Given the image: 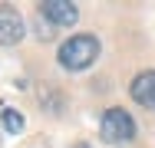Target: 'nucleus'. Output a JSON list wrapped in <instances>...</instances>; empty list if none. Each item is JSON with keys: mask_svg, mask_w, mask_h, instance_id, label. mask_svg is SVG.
<instances>
[{"mask_svg": "<svg viewBox=\"0 0 155 148\" xmlns=\"http://www.w3.org/2000/svg\"><path fill=\"white\" fill-rule=\"evenodd\" d=\"M60 66L63 69H69V72H79V69H86V66H93L96 56H99V40L89 36V33H76V36H69L66 43L60 46Z\"/></svg>", "mask_w": 155, "mask_h": 148, "instance_id": "obj_1", "label": "nucleus"}, {"mask_svg": "<svg viewBox=\"0 0 155 148\" xmlns=\"http://www.w3.org/2000/svg\"><path fill=\"white\" fill-rule=\"evenodd\" d=\"M99 132H102L106 142H129L135 135V122L125 109H109L99 122Z\"/></svg>", "mask_w": 155, "mask_h": 148, "instance_id": "obj_2", "label": "nucleus"}, {"mask_svg": "<svg viewBox=\"0 0 155 148\" xmlns=\"http://www.w3.org/2000/svg\"><path fill=\"white\" fill-rule=\"evenodd\" d=\"M23 17L13 7H0V46H13L23 40Z\"/></svg>", "mask_w": 155, "mask_h": 148, "instance_id": "obj_3", "label": "nucleus"}, {"mask_svg": "<svg viewBox=\"0 0 155 148\" xmlns=\"http://www.w3.org/2000/svg\"><path fill=\"white\" fill-rule=\"evenodd\" d=\"M40 10H43V17H50V23H60V27H73L79 17L76 3H69V0H46Z\"/></svg>", "mask_w": 155, "mask_h": 148, "instance_id": "obj_4", "label": "nucleus"}, {"mask_svg": "<svg viewBox=\"0 0 155 148\" xmlns=\"http://www.w3.org/2000/svg\"><path fill=\"white\" fill-rule=\"evenodd\" d=\"M132 99L145 109H155V69L149 72H139L132 79Z\"/></svg>", "mask_w": 155, "mask_h": 148, "instance_id": "obj_5", "label": "nucleus"}, {"mask_svg": "<svg viewBox=\"0 0 155 148\" xmlns=\"http://www.w3.org/2000/svg\"><path fill=\"white\" fill-rule=\"evenodd\" d=\"M0 118H3V128H7L10 135L23 132V115H20L17 109H3V112H0Z\"/></svg>", "mask_w": 155, "mask_h": 148, "instance_id": "obj_6", "label": "nucleus"}, {"mask_svg": "<svg viewBox=\"0 0 155 148\" xmlns=\"http://www.w3.org/2000/svg\"><path fill=\"white\" fill-rule=\"evenodd\" d=\"M73 148H89V145H86V142H76V145H73Z\"/></svg>", "mask_w": 155, "mask_h": 148, "instance_id": "obj_7", "label": "nucleus"}]
</instances>
